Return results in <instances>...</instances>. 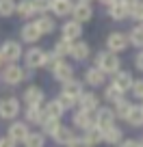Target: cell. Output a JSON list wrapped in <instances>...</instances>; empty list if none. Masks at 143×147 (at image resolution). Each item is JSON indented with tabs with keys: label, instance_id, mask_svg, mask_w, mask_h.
I'll use <instances>...</instances> for the list:
<instances>
[{
	"label": "cell",
	"instance_id": "38",
	"mask_svg": "<svg viewBox=\"0 0 143 147\" xmlns=\"http://www.w3.org/2000/svg\"><path fill=\"white\" fill-rule=\"evenodd\" d=\"M56 100H59V102H61V104H63V108H65V110H67V108H72V106H74V104H76V97H72V95H67V93H65V91H63V93H61V95H59V97H56Z\"/></svg>",
	"mask_w": 143,
	"mask_h": 147
},
{
	"label": "cell",
	"instance_id": "44",
	"mask_svg": "<svg viewBox=\"0 0 143 147\" xmlns=\"http://www.w3.org/2000/svg\"><path fill=\"white\" fill-rule=\"evenodd\" d=\"M100 2H102V5H106V7H108V5H113L115 0H100Z\"/></svg>",
	"mask_w": 143,
	"mask_h": 147
},
{
	"label": "cell",
	"instance_id": "23",
	"mask_svg": "<svg viewBox=\"0 0 143 147\" xmlns=\"http://www.w3.org/2000/svg\"><path fill=\"white\" fill-rule=\"evenodd\" d=\"M37 28H39V32H41V35H50V32H54V20L50 18V15H43V13H39V20L37 22Z\"/></svg>",
	"mask_w": 143,
	"mask_h": 147
},
{
	"label": "cell",
	"instance_id": "21",
	"mask_svg": "<svg viewBox=\"0 0 143 147\" xmlns=\"http://www.w3.org/2000/svg\"><path fill=\"white\" fill-rule=\"evenodd\" d=\"M89 54H91V50H89V46L85 41L72 43V52H69V56H74V61H85Z\"/></svg>",
	"mask_w": 143,
	"mask_h": 147
},
{
	"label": "cell",
	"instance_id": "19",
	"mask_svg": "<svg viewBox=\"0 0 143 147\" xmlns=\"http://www.w3.org/2000/svg\"><path fill=\"white\" fill-rule=\"evenodd\" d=\"M26 134H28V125L24 123V121H15V123H11V128H9V136L13 138L15 143H22Z\"/></svg>",
	"mask_w": 143,
	"mask_h": 147
},
{
	"label": "cell",
	"instance_id": "10",
	"mask_svg": "<svg viewBox=\"0 0 143 147\" xmlns=\"http://www.w3.org/2000/svg\"><path fill=\"white\" fill-rule=\"evenodd\" d=\"M52 138H54L56 143H61V145H67V147H72V145H80V138H78V136H74V132H72L69 128H63V125L56 130V134H54Z\"/></svg>",
	"mask_w": 143,
	"mask_h": 147
},
{
	"label": "cell",
	"instance_id": "25",
	"mask_svg": "<svg viewBox=\"0 0 143 147\" xmlns=\"http://www.w3.org/2000/svg\"><path fill=\"white\" fill-rule=\"evenodd\" d=\"M121 136H124V132H121L119 128H115V125L102 132V141L108 143V145H117V143H121Z\"/></svg>",
	"mask_w": 143,
	"mask_h": 147
},
{
	"label": "cell",
	"instance_id": "30",
	"mask_svg": "<svg viewBox=\"0 0 143 147\" xmlns=\"http://www.w3.org/2000/svg\"><path fill=\"white\" fill-rule=\"evenodd\" d=\"M43 119H46V115H43V110L39 106H26V121L28 123H41Z\"/></svg>",
	"mask_w": 143,
	"mask_h": 147
},
{
	"label": "cell",
	"instance_id": "41",
	"mask_svg": "<svg viewBox=\"0 0 143 147\" xmlns=\"http://www.w3.org/2000/svg\"><path fill=\"white\" fill-rule=\"evenodd\" d=\"M13 145H18V143H15L13 138L9 136V134H7V136H2V138H0V147H13Z\"/></svg>",
	"mask_w": 143,
	"mask_h": 147
},
{
	"label": "cell",
	"instance_id": "4",
	"mask_svg": "<svg viewBox=\"0 0 143 147\" xmlns=\"http://www.w3.org/2000/svg\"><path fill=\"white\" fill-rule=\"evenodd\" d=\"M18 113H20V100H15V97L0 100V119H15Z\"/></svg>",
	"mask_w": 143,
	"mask_h": 147
},
{
	"label": "cell",
	"instance_id": "8",
	"mask_svg": "<svg viewBox=\"0 0 143 147\" xmlns=\"http://www.w3.org/2000/svg\"><path fill=\"white\" fill-rule=\"evenodd\" d=\"M128 37L124 35V32H111V35H108V39H106V48H108V50L111 52H117V54H119V52H124L126 48H128Z\"/></svg>",
	"mask_w": 143,
	"mask_h": 147
},
{
	"label": "cell",
	"instance_id": "14",
	"mask_svg": "<svg viewBox=\"0 0 143 147\" xmlns=\"http://www.w3.org/2000/svg\"><path fill=\"white\" fill-rule=\"evenodd\" d=\"M22 100H24V104H26V106H39L43 102V91L39 87H28L26 91H24Z\"/></svg>",
	"mask_w": 143,
	"mask_h": 147
},
{
	"label": "cell",
	"instance_id": "33",
	"mask_svg": "<svg viewBox=\"0 0 143 147\" xmlns=\"http://www.w3.org/2000/svg\"><path fill=\"white\" fill-rule=\"evenodd\" d=\"M72 43H74V41H69V39H65V37H63V39L54 46V54L59 56V59L69 56V52H72Z\"/></svg>",
	"mask_w": 143,
	"mask_h": 147
},
{
	"label": "cell",
	"instance_id": "9",
	"mask_svg": "<svg viewBox=\"0 0 143 147\" xmlns=\"http://www.w3.org/2000/svg\"><path fill=\"white\" fill-rule=\"evenodd\" d=\"M74 125H76V128H80V130H89V128L96 125V117H93L91 110L80 108L78 113L74 115Z\"/></svg>",
	"mask_w": 143,
	"mask_h": 147
},
{
	"label": "cell",
	"instance_id": "29",
	"mask_svg": "<svg viewBox=\"0 0 143 147\" xmlns=\"http://www.w3.org/2000/svg\"><path fill=\"white\" fill-rule=\"evenodd\" d=\"M63 91L67 93V95H72V97L78 100V95L83 93V82H78L76 78H69L67 82H63Z\"/></svg>",
	"mask_w": 143,
	"mask_h": 147
},
{
	"label": "cell",
	"instance_id": "43",
	"mask_svg": "<svg viewBox=\"0 0 143 147\" xmlns=\"http://www.w3.org/2000/svg\"><path fill=\"white\" fill-rule=\"evenodd\" d=\"M121 2H124L126 7H134L137 2H141V0H121Z\"/></svg>",
	"mask_w": 143,
	"mask_h": 147
},
{
	"label": "cell",
	"instance_id": "1",
	"mask_svg": "<svg viewBox=\"0 0 143 147\" xmlns=\"http://www.w3.org/2000/svg\"><path fill=\"white\" fill-rule=\"evenodd\" d=\"M96 67H100L104 74H115V71H119L121 63H119L117 52H111V50L100 52V54H98V59H96Z\"/></svg>",
	"mask_w": 143,
	"mask_h": 147
},
{
	"label": "cell",
	"instance_id": "27",
	"mask_svg": "<svg viewBox=\"0 0 143 147\" xmlns=\"http://www.w3.org/2000/svg\"><path fill=\"white\" fill-rule=\"evenodd\" d=\"M126 121H128L130 125H134V128L143 125V108L141 106H132V108L128 110V115H126Z\"/></svg>",
	"mask_w": 143,
	"mask_h": 147
},
{
	"label": "cell",
	"instance_id": "20",
	"mask_svg": "<svg viewBox=\"0 0 143 147\" xmlns=\"http://www.w3.org/2000/svg\"><path fill=\"white\" fill-rule=\"evenodd\" d=\"M22 41H26V43H35V41H39V37H41V32H39V28H37V24H26V26L22 28Z\"/></svg>",
	"mask_w": 143,
	"mask_h": 147
},
{
	"label": "cell",
	"instance_id": "45",
	"mask_svg": "<svg viewBox=\"0 0 143 147\" xmlns=\"http://www.w3.org/2000/svg\"><path fill=\"white\" fill-rule=\"evenodd\" d=\"M0 65H2V54H0Z\"/></svg>",
	"mask_w": 143,
	"mask_h": 147
},
{
	"label": "cell",
	"instance_id": "46",
	"mask_svg": "<svg viewBox=\"0 0 143 147\" xmlns=\"http://www.w3.org/2000/svg\"><path fill=\"white\" fill-rule=\"evenodd\" d=\"M80 2H89V0H80Z\"/></svg>",
	"mask_w": 143,
	"mask_h": 147
},
{
	"label": "cell",
	"instance_id": "13",
	"mask_svg": "<svg viewBox=\"0 0 143 147\" xmlns=\"http://www.w3.org/2000/svg\"><path fill=\"white\" fill-rule=\"evenodd\" d=\"M104 82H106V74L102 71L100 67L87 69V74H85V84H91V87H102Z\"/></svg>",
	"mask_w": 143,
	"mask_h": 147
},
{
	"label": "cell",
	"instance_id": "16",
	"mask_svg": "<svg viewBox=\"0 0 143 147\" xmlns=\"http://www.w3.org/2000/svg\"><path fill=\"white\" fill-rule=\"evenodd\" d=\"M108 15H111L113 20H126V18H130V7H126L121 0H115L113 5H108Z\"/></svg>",
	"mask_w": 143,
	"mask_h": 147
},
{
	"label": "cell",
	"instance_id": "36",
	"mask_svg": "<svg viewBox=\"0 0 143 147\" xmlns=\"http://www.w3.org/2000/svg\"><path fill=\"white\" fill-rule=\"evenodd\" d=\"M15 13V0H0V15L11 18Z\"/></svg>",
	"mask_w": 143,
	"mask_h": 147
},
{
	"label": "cell",
	"instance_id": "28",
	"mask_svg": "<svg viewBox=\"0 0 143 147\" xmlns=\"http://www.w3.org/2000/svg\"><path fill=\"white\" fill-rule=\"evenodd\" d=\"M59 128H61V121L56 119V117H46V119L41 121V130H43L46 136H54Z\"/></svg>",
	"mask_w": 143,
	"mask_h": 147
},
{
	"label": "cell",
	"instance_id": "7",
	"mask_svg": "<svg viewBox=\"0 0 143 147\" xmlns=\"http://www.w3.org/2000/svg\"><path fill=\"white\" fill-rule=\"evenodd\" d=\"M52 76H54L59 82H67L69 78H74V67L69 63H65L63 59H59L54 65H52Z\"/></svg>",
	"mask_w": 143,
	"mask_h": 147
},
{
	"label": "cell",
	"instance_id": "11",
	"mask_svg": "<svg viewBox=\"0 0 143 147\" xmlns=\"http://www.w3.org/2000/svg\"><path fill=\"white\" fill-rule=\"evenodd\" d=\"M76 104L80 106V108H85V110H91V113H96L98 108H100V97L96 95V93H80L78 95V100H76Z\"/></svg>",
	"mask_w": 143,
	"mask_h": 147
},
{
	"label": "cell",
	"instance_id": "47",
	"mask_svg": "<svg viewBox=\"0 0 143 147\" xmlns=\"http://www.w3.org/2000/svg\"><path fill=\"white\" fill-rule=\"evenodd\" d=\"M141 108H143V106H141Z\"/></svg>",
	"mask_w": 143,
	"mask_h": 147
},
{
	"label": "cell",
	"instance_id": "5",
	"mask_svg": "<svg viewBox=\"0 0 143 147\" xmlns=\"http://www.w3.org/2000/svg\"><path fill=\"white\" fill-rule=\"evenodd\" d=\"M46 52L39 50V48H30V50L26 52V56H24V61H26V67L28 69H39V67H46Z\"/></svg>",
	"mask_w": 143,
	"mask_h": 147
},
{
	"label": "cell",
	"instance_id": "42",
	"mask_svg": "<svg viewBox=\"0 0 143 147\" xmlns=\"http://www.w3.org/2000/svg\"><path fill=\"white\" fill-rule=\"evenodd\" d=\"M134 65H137V69H139V71H143V50L139 52L137 56H134Z\"/></svg>",
	"mask_w": 143,
	"mask_h": 147
},
{
	"label": "cell",
	"instance_id": "12",
	"mask_svg": "<svg viewBox=\"0 0 143 147\" xmlns=\"http://www.w3.org/2000/svg\"><path fill=\"white\" fill-rule=\"evenodd\" d=\"M61 32H63V37H65V39L74 41V39H78V37L83 35V22H78V20L65 22V24H63V28H61Z\"/></svg>",
	"mask_w": 143,
	"mask_h": 147
},
{
	"label": "cell",
	"instance_id": "22",
	"mask_svg": "<svg viewBox=\"0 0 143 147\" xmlns=\"http://www.w3.org/2000/svg\"><path fill=\"white\" fill-rule=\"evenodd\" d=\"M98 143H102V132L93 125V128L85 130V136L80 138V145H98Z\"/></svg>",
	"mask_w": 143,
	"mask_h": 147
},
{
	"label": "cell",
	"instance_id": "6",
	"mask_svg": "<svg viewBox=\"0 0 143 147\" xmlns=\"http://www.w3.org/2000/svg\"><path fill=\"white\" fill-rule=\"evenodd\" d=\"M0 54H2V61L15 63V61L22 56V46H20L18 41H5L0 46Z\"/></svg>",
	"mask_w": 143,
	"mask_h": 147
},
{
	"label": "cell",
	"instance_id": "26",
	"mask_svg": "<svg viewBox=\"0 0 143 147\" xmlns=\"http://www.w3.org/2000/svg\"><path fill=\"white\" fill-rule=\"evenodd\" d=\"M63 113H65V108H63V104H61L59 100L48 102V106L43 108V115H46V117H56V119H61Z\"/></svg>",
	"mask_w": 143,
	"mask_h": 147
},
{
	"label": "cell",
	"instance_id": "24",
	"mask_svg": "<svg viewBox=\"0 0 143 147\" xmlns=\"http://www.w3.org/2000/svg\"><path fill=\"white\" fill-rule=\"evenodd\" d=\"M15 11H18L20 18H24V20L37 15V9H35V5H33V0H22L20 5H15Z\"/></svg>",
	"mask_w": 143,
	"mask_h": 147
},
{
	"label": "cell",
	"instance_id": "35",
	"mask_svg": "<svg viewBox=\"0 0 143 147\" xmlns=\"http://www.w3.org/2000/svg\"><path fill=\"white\" fill-rule=\"evenodd\" d=\"M130 108H132V104H130V102H126L124 97H121L119 102H115V115L119 117V119H126V115H128Z\"/></svg>",
	"mask_w": 143,
	"mask_h": 147
},
{
	"label": "cell",
	"instance_id": "39",
	"mask_svg": "<svg viewBox=\"0 0 143 147\" xmlns=\"http://www.w3.org/2000/svg\"><path fill=\"white\" fill-rule=\"evenodd\" d=\"M132 95L137 97V100H143V78L141 80H132Z\"/></svg>",
	"mask_w": 143,
	"mask_h": 147
},
{
	"label": "cell",
	"instance_id": "32",
	"mask_svg": "<svg viewBox=\"0 0 143 147\" xmlns=\"http://www.w3.org/2000/svg\"><path fill=\"white\" fill-rule=\"evenodd\" d=\"M121 97H124V91H121L117 84H108V87H106V91H104V100L106 102H113V104H115V102H119Z\"/></svg>",
	"mask_w": 143,
	"mask_h": 147
},
{
	"label": "cell",
	"instance_id": "34",
	"mask_svg": "<svg viewBox=\"0 0 143 147\" xmlns=\"http://www.w3.org/2000/svg\"><path fill=\"white\" fill-rule=\"evenodd\" d=\"M128 41L132 43V46H137V48H143V22L139 24V26H134L132 30H130Z\"/></svg>",
	"mask_w": 143,
	"mask_h": 147
},
{
	"label": "cell",
	"instance_id": "40",
	"mask_svg": "<svg viewBox=\"0 0 143 147\" xmlns=\"http://www.w3.org/2000/svg\"><path fill=\"white\" fill-rule=\"evenodd\" d=\"M33 5H35L37 13H46V11H50V5H52V0H33Z\"/></svg>",
	"mask_w": 143,
	"mask_h": 147
},
{
	"label": "cell",
	"instance_id": "18",
	"mask_svg": "<svg viewBox=\"0 0 143 147\" xmlns=\"http://www.w3.org/2000/svg\"><path fill=\"white\" fill-rule=\"evenodd\" d=\"M113 76H115V78H113V84H117L121 91H128V89L132 87L134 78H132V74H130V71H121V69H119V71H115Z\"/></svg>",
	"mask_w": 143,
	"mask_h": 147
},
{
	"label": "cell",
	"instance_id": "2",
	"mask_svg": "<svg viewBox=\"0 0 143 147\" xmlns=\"http://www.w3.org/2000/svg\"><path fill=\"white\" fill-rule=\"evenodd\" d=\"M115 119H117V115H115L113 108H98L96 110V128L100 130V132L113 128V125H115Z\"/></svg>",
	"mask_w": 143,
	"mask_h": 147
},
{
	"label": "cell",
	"instance_id": "17",
	"mask_svg": "<svg viewBox=\"0 0 143 147\" xmlns=\"http://www.w3.org/2000/svg\"><path fill=\"white\" fill-rule=\"evenodd\" d=\"M72 0H52L50 5V11L56 15V18H65V15L72 13Z\"/></svg>",
	"mask_w": 143,
	"mask_h": 147
},
{
	"label": "cell",
	"instance_id": "3",
	"mask_svg": "<svg viewBox=\"0 0 143 147\" xmlns=\"http://www.w3.org/2000/svg\"><path fill=\"white\" fill-rule=\"evenodd\" d=\"M24 80V69L20 67V65H15V63H9L5 69H2V82H7V84H20Z\"/></svg>",
	"mask_w": 143,
	"mask_h": 147
},
{
	"label": "cell",
	"instance_id": "31",
	"mask_svg": "<svg viewBox=\"0 0 143 147\" xmlns=\"http://www.w3.org/2000/svg\"><path fill=\"white\" fill-rule=\"evenodd\" d=\"M43 141H46V134H39V132H28L26 136H24V145H28V147H41L43 145Z\"/></svg>",
	"mask_w": 143,
	"mask_h": 147
},
{
	"label": "cell",
	"instance_id": "37",
	"mask_svg": "<svg viewBox=\"0 0 143 147\" xmlns=\"http://www.w3.org/2000/svg\"><path fill=\"white\" fill-rule=\"evenodd\" d=\"M130 18H134L137 22H143V0L137 2L134 7H130Z\"/></svg>",
	"mask_w": 143,
	"mask_h": 147
},
{
	"label": "cell",
	"instance_id": "15",
	"mask_svg": "<svg viewBox=\"0 0 143 147\" xmlns=\"http://www.w3.org/2000/svg\"><path fill=\"white\" fill-rule=\"evenodd\" d=\"M72 13H74V20H78V22H89V20L93 18V9L89 2H78V5L72 7Z\"/></svg>",
	"mask_w": 143,
	"mask_h": 147
},
{
	"label": "cell",
	"instance_id": "48",
	"mask_svg": "<svg viewBox=\"0 0 143 147\" xmlns=\"http://www.w3.org/2000/svg\"><path fill=\"white\" fill-rule=\"evenodd\" d=\"M141 143H143V141H141Z\"/></svg>",
	"mask_w": 143,
	"mask_h": 147
}]
</instances>
